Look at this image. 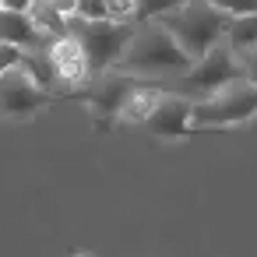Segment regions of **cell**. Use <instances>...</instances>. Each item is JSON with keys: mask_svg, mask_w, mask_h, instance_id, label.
I'll return each mask as SVG.
<instances>
[{"mask_svg": "<svg viewBox=\"0 0 257 257\" xmlns=\"http://www.w3.org/2000/svg\"><path fill=\"white\" fill-rule=\"evenodd\" d=\"M190 64L194 60L180 50L173 32L159 18H148V22H134V36L113 71L134 78H180L190 71Z\"/></svg>", "mask_w": 257, "mask_h": 257, "instance_id": "cell-1", "label": "cell"}, {"mask_svg": "<svg viewBox=\"0 0 257 257\" xmlns=\"http://www.w3.org/2000/svg\"><path fill=\"white\" fill-rule=\"evenodd\" d=\"M67 36L81 46L85 60H88V74H106L120 64L131 36H134V22H116V18H99V22H88V18H78L71 15L67 18Z\"/></svg>", "mask_w": 257, "mask_h": 257, "instance_id": "cell-2", "label": "cell"}, {"mask_svg": "<svg viewBox=\"0 0 257 257\" xmlns=\"http://www.w3.org/2000/svg\"><path fill=\"white\" fill-rule=\"evenodd\" d=\"M257 116V81L236 78L225 88L194 99L190 106V127L194 131H218V127H239Z\"/></svg>", "mask_w": 257, "mask_h": 257, "instance_id": "cell-3", "label": "cell"}, {"mask_svg": "<svg viewBox=\"0 0 257 257\" xmlns=\"http://www.w3.org/2000/svg\"><path fill=\"white\" fill-rule=\"evenodd\" d=\"M225 18L218 8H211L208 0H187L183 8L162 15L159 22L173 32V39L180 43V50L190 57V60H201L215 43H222V29H225Z\"/></svg>", "mask_w": 257, "mask_h": 257, "instance_id": "cell-4", "label": "cell"}, {"mask_svg": "<svg viewBox=\"0 0 257 257\" xmlns=\"http://www.w3.org/2000/svg\"><path fill=\"white\" fill-rule=\"evenodd\" d=\"M236 78H243L239 60L232 57V50H229L225 43H215L201 60L190 64L187 74H180V95H187V99H204V95L225 88V85L236 81Z\"/></svg>", "mask_w": 257, "mask_h": 257, "instance_id": "cell-5", "label": "cell"}, {"mask_svg": "<svg viewBox=\"0 0 257 257\" xmlns=\"http://www.w3.org/2000/svg\"><path fill=\"white\" fill-rule=\"evenodd\" d=\"M134 74H120V71H106V74H95V81L88 88H74V92H60L57 99H71V102H81V106H92L95 113V131H109L116 113H120V102L123 95L134 88Z\"/></svg>", "mask_w": 257, "mask_h": 257, "instance_id": "cell-6", "label": "cell"}, {"mask_svg": "<svg viewBox=\"0 0 257 257\" xmlns=\"http://www.w3.org/2000/svg\"><path fill=\"white\" fill-rule=\"evenodd\" d=\"M50 102H57V95L36 85L25 67L15 64L0 74V116H32Z\"/></svg>", "mask_w": 257, "mask_h": 257, "instance_id": "cell-7", "label": "cell"}, {"mask_svg": "<svg viewBox=\"0 0 257 257\" xmlns=\"http://www.w3.org/2000/svg\"><path fill=\"white\" fill-rule=\"evenodd\" d=\"M190 106H194V99H187V95H166L162 92V99L145 116V127L155 138H162V141H183V138L194 134V127H190Z\"/></svg>", "mask_w": 257, "mask_h": 257, "instance_id": "cell-8", "label": "cell"}, {"mask_svg": "<svg viewBox=\"0 0 257 257\" xmlns=\"http://www.w3.org/2000/svg\"><path fill=\"white\" fill-rule=\"evenodd\" d=\"M0 43H11L18 50H46L53 43L50 32H43L29 11H11L0 8Z\"/></svg>", "mask_w": 257, "mask_h": 257, "instance_id": "cell-9", "label": "cell"}, {"mask_svg": "<svg viewBox=\"0 0 257 257\" xmlns=\"http://www.w3.org/2000/svg\"><path fill=\"white\" fill-rule=\"evenodd\" d=\"M46 57L53 64V74H57V85H85L92 74H88V60L81 53V46L71 39V36H60L46 46Z\"/></svg>", "mask_w": 257, "mask_h": 257, "instance_id": "cell-10", "label": "cell"}, {"mask_svg": "<svg viewBox=\"0 0 257 257\" xmlns=\"http://www.w3.org/2000/svg\"><path fill=\"white\" fill-rule=\"evenodd\" d=\"M222 43L232 50L236 60H243L250 50H257V11L253 15H229L222 29Z\"/></svg>", "mask_w": 257, "mask_h": 257, "instance_id": "cell-11", "label": "cell"}, {"mask_svg": "<svg viewBox=\"0 0 257 257\" xmlns=\"http://www.w3.org/2000/svg\"><path fill=\"white\" fill-rule=\"evenodd\" d=\"M159 99H162V88H159V85H145V78H138V81H134V88L123 95L116 120H127V123H145V116L152 113V106H155Z\"/></svg>", "mask_w": 257, "mask_h": 257, "instance_id": "cell-12", "label": "cell"}, {"mask_svg": "<svg viewBox=\"0 0 257 257\" xmlns=\"http://www.w3.org/2000/svg\"><path fill=\"white\" fill-rule=\"evenodd\" d=\"M29 15H32V22H36L43 32H50L53 39L67 36V18L50 4V0H32V4H29Z\"/></svg>", "mask_w": 257, "mask_h": 257, "instance_id": "cell-13", "label": "cell"}, {"mask_svg": "<svg viewBox=\"0 0 257 257\" xmlns=\"http://www.w3.org/2000/svg\"><path fill=\"white\" fill-rule=\"evenodd\" d=\"M187 0H134V22H148V18H162L176 8H183Z\"/></svg>", "mask_w": 257, "mask_h": 257, "instance_id": "cell-14", "label": "cell"}, {"mask_svg": "<svg viewBox=\"0 0 257 257\" xmlns=\"http://www.w3.org/2000/svg\"><path fill=\"white\" fill-rule=\"evenodd\" d=\"M211 8H218L222 15H253L257 0H208Z\"/></svg>", "mask_w": 257, "mask_h": 257, "instance_id": "cell-15", "label": "cell"}, {"mask_svg": "<svg viewBox=\"0 0 257 257\" xmlns=\"http://www.w3.org/2000/svg\"><path fill=\"white\" fill-rule=\"evenodd\" d=\"M74 15H78V18H88V22L109 18V15H106V4H102V0H74Z\"/></svg>", "mask_w": 257, "mask_h": 257, "instance_id": "cell-16", "label": "cell"}, {"mask_svg": "<svg viewBox=\"0 0 257 257\" xmlns=\"http://www.w3.org/2000/svg\"><path fill=\"white\" fill-rule=\"evenodd\" d=\"M106 4V15L116 18V22H134V0H102Z\"/></svg>", "mask_w": 257, "mask_h": 257, "instance_id": "cell-17", "label": "cell"}, {"mask_svg": "<svg viewBox=\"0 0 257 257\" xmlns=\"http://www.w3.org/2000/svg\"><path fill=\"white\" fill-rule=\"evenodd\" d=\"M22 53L25 50L11 46V43H0V74H4L8 67H15V64H22Z\"/></svg>", "mask_w": 257, "mask_h": 257, "instance_id": "cell-18", "label": "cell"}, {"mask_svg": "<svg viewBox=\"0 0 257 257\" xmlns=\"http://www.w3.org/2000/svg\"><path fill=\"white\" fill-rule=\"evenodd\" d=\"M239 67H243V78H250V81H257V50H250L243 60H239Z\"/></svg>", "mask_w": 257, "mask_h": 257, "instance_id": "cell-19", "label": "cell"}, {"mask_svg": "<svg viewBox=\"0 0 257 257\" xmlns=\"http://www.w3.org/2000/svg\"><path fill=\"white\" fill-rule=\"evenodd\" d=\"M50 4H53L64 18H71V15H74V0H50Z\"/></svg>", "mask_w": 257, "mask_h": 257, "instance_id": "cell-20", "label": "cell"}, {"mask_svg": "<svg viewBox=\"0 0 257 257\" xmlns=\"http://www.w3.org/2000/svg\"><path fill=\"white\" fill-rule=\"evenodd\" d=\"M29 4L32 0H4V8H11V11H29Z\"/></svg>", "mask_w": 257, "mask_h": 257, "instance_id": "cell-21", "label": "cell"}, {"mask_svg": "<svg viewBox=\"0 0 257 257\" xmlns=\"http://www.w3.org/2000/svg\"><path fill=\"white\" fill-rule=\"evenodd\" d=\"M0 8H4V0H0Z\"/></svg>", "mask_w": 257, "mask_h": 257, "instance_id": "cell-22", "label": "cell"}]
</instances>
